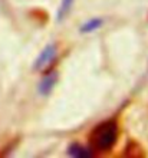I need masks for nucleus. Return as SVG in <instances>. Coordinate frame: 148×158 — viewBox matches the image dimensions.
Segmentation results:
<instances>
[{
  "mask_svg": "<svg viewBox=\"0 0 148 158\" xmlns=\"http://www.w3.org/2000/svg\"><path fill=\"white\" fill-rule=\"evenodd\" d=\"M72 3H74V0H62L61 7H59V12H58V19H63L68 15V12L72 7Z\"/></svg>",
  "mask_w": 148,
  "mask_h": 158,
  "instance_id": "obj_6",
  "label": "nucleus"
},
{
  "mask_svg": "<svg viewBox=\"0 0 148 158\" xmlns=\"http://www.w3.org/2000/svg\"><path fill=\"white\" fill-rule=\"evenodd\" d=\"M118 138V125L115 121H105L96 125L91 132V147L96 151H108L115 145Z\"/></svg>",
  "mask_w": 148,
  "mask_h": 158,
  "instance_id": "obj_1",
  "label": "nucleus"
},
{
  "mask_svg": "<svg viewBox=\"0 0 148 158\" xmlns=\"http://www.w3.org/2000/svg\"><path fill=\"white\" fill-rule=\"evenodd\" d=\"M101 25H102V20H101V19H91V20H88L87 23L82 26V32L83 33L94 32V30H96Z\"/></svg>",
  "mask_w": 148,
  "mask_h": 158,
  "instance_id": "obj_5",
  "label": "nucleus"
},
{
  "mask_svg": "<svg viewBox=\"0 0 148 158\" xmlns=\"http://www.w3.org/2000/svg\"><path fill=\"white\" fill-rule=\"evenodd\" d=\"M55 82H56V73H49V75H46L45 78L42 79L40 85H39V91H40V94H43V95L49 94V92L53 89Z\"/></svg>",
  "mask_w": 148,
  "mask_h": 158,
  "instance_id": "obj_3",
  "label": "nucleus"
},
{
  "mask_svg": "<svg viewBox=\"0 0 148 158\" xmlns=\"http://www.w3.org/2000/svg\"><path fill=\"white\" fill-rule=\"evenodd\" d=\"M55 56H56V46L50 45V46H48V48H45V50L39 55V58H37L36 63H35V68H36V69H43V68H46L55 59Z\"/></svg>",
  "mask_w": 148,
  "mask_h": 158,
  "instance_id": "obj_2",
  "label": "nucleus"
},
{
  "mask_svg": "<svg viewBox=\"0 0 148 158\" xmlns=\"http://www.w3.org/2000/svg\"><path fill=\"white\" fill-rule=\"evenodd\" d=\"M69 154L72 155V157H89V155H92V151L88 150V148H83V147L81 145H72L69 148Z\"/></svg>",
  "mask_w": 148,
  "mask_h": 158,
  "instance_id": "obj_4",
  "label": "nucleus"
}]
</instances>
